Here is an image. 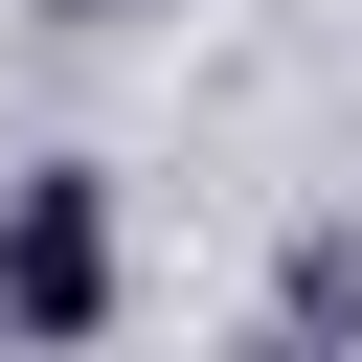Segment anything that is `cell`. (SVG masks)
<instances>
[{"mask_svg": "<svg viewBox=\"0 0 362 362\" xmlns=\"http://www.w3.org/2000/svg\"><path fill=\"white\" fill-rule=\"evenodd\" d=\"M0 339H23V362L113 339V181H90V158H23V181H0Z\"/></svg>", "mask_w": 362, "mask_h": 362, "instance_id": "obj_1", "label": "cell"}, {"mask_svg": "<svg viewBox=\"0 0 362 362\" xmlns=\"http://www.w3.org/2000/svg\"><path fill=\"white\" fill-rule=\"evenodd\" d=\"M45 23H136V0H45Z\"/></svg>", "mask_w": 362, "mask_h": 362, "instance_id": "obj_2", "label": "cell"}]
</instances>
